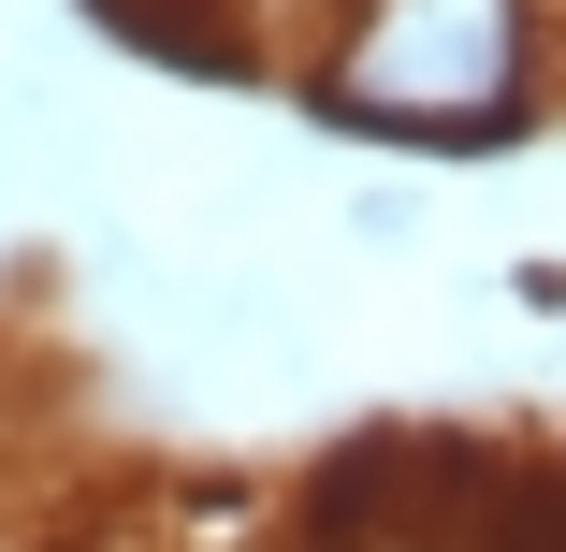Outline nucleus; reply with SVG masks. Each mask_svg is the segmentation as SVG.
<instances>
[{
  "label": "nucleus",
  "instance_id": "1",
  "mask_svg": "<svg viewBox=\"0 0 566 552\" xmlns=\"http://www.w3.org/2000/svg\"><path fill=\"white\" fill-rule=\"evenodd\" d=\"M349 146H421V160H494L552 117V59L523 0H349L334 59L291 87Z\"/></svg>",
  "mask_w": 566,
  "mask_h": 552
},
{
  "label": "nucleus",
  "instance_id": "2",
  "mask_svg": "<svg viewBox=\"0 0 566 552\" xmlns=\"http://www.w3.org/2000/svg\"><path fill=\"white\" fill-rule=\"evenodd\" d=\"M480 552H566V451H509V480L480 509Z\"/></svg>",
  "mask_w": 566,
  "mask_h": 552
},
{
  "label": "nucleus",
  "instance_id": "3",
  "mask_svg": "<svg viewBox=\"0 0 566 552\" xmlns=\"http://www.w3.org/2000/svg\"><path fill=\"white\" fill-rule=\"evenodd\" d=\"M349 233H364V248H407V233H421V204H392V189H364V204H349Z\"/></svg>",
  "mask_w": 566,
  "mask_h": 552
},
{
  "label": "nucleus",
  "instance_id": "4",
  "mask_svg": "<svg viewBox=\"0 0 566 552\" xmlns=\"http://www.w3.org/2000/svg\"><path fill=\"white\" fill-rule=\"evenodd\" d=\"M509 305H537V320H566V262H509Z\"/></svg>",
  "mask_w": 566,
  "mask_h": 552
},
{
  "label": "nucleus",
  "instance_id": "5",
  "mask_svg": "<svg viewBox=\"0 0 566 552\" xmlns=\"http://www.w3.org/2000/svg\"><path fill=\"white\" fill-rule=\"evenodd\" d=\"M537 15V59H552V87H566V0H523Z\"/></svg>",
  "mask_w": 566,
  "mask_h": 552
},
{
  "label": "nucleus",
  "instance_id": "6",
  "mask_svg": "<svg viewBox=\"0 0 566 552\" xmlns=\"http://www.w3.org/2000/svg\"><path fill=\"white\" fill-rule=\"evenodd\" d=\"M0 552H30V538H0Z\"/></svg>",
  "mask_w": 566,
  "mask_h": 552
},
{
  "label": "nucleus",
  "instance_id": "7",
  "mask_svg": "<svg viewBox=\"0 0 566 552\" xmlns=\"http://www.w3.org/2000/svg\"><path fill=\"white\" fill-rule=\"evenodd\" d=\"M233 30H248V0H233Z\"/></svg>",
  "mask_w": 566,
  "mask_h": 552
}]
</instances>
